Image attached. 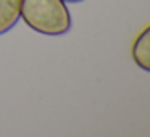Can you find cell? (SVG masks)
Wrapping results in <instances>:
<instances>
[{
  "label": "cell",
  "instance_id": "cell-1",
  "mask_svg": "<svg viewBox=\"0 0 150 137\" xmlns=\"http://www.w3.org/2000/svg\"><path fill=\"white\" fill-rule=\"evenodd\" d=\"M21 18L44 36H63L71 29V15L63 0H21Z\"/></svg>",
  "mask_w": 150,
  "mask_h": 137
},
{
  "label": "cell",
  "instance_id": "cell-2",
  "mask_svg": "<svg viewBox=\"0 0 150 137\" xmlns=\"http://www.w3.org/2000/svg\"><path fill=\"white\" fill-rule=\"evenodd\" d=\"M131 55L140 69L150 73V24L136 37Z\"/></svg>",
  "mask_w": 150,
  "mask_h": 137
},
{
  "label": "cell",
  "instance_id": "cell-3",
  "mask_svg": "<svg viewBox=\"0 0 150 137\" xmlns=\"http://www.w3.org/2000/svg\"><path fill=\"white\" fill-rule=\"evenodd\" d=\"M21 18V0H0V36L16 26Z\"/></svg>",
  "mask_w": 150,
  "mask_h": 137
},
{
  "label": "cell",
  "instance_id": "cell-4",
  "mask_svg": "<svg viewBox=\"0 0 150 137\" xmlns=\"http://www.w3.org/2000/svg\"><path fill=\"white\" fill-rule=\"evenodd\" d=\"M63 2H68V4H78V2H82V0H63Z\"/></svg>",
  "mask_w": 150,
  "mask_h": 137
}]
</instances>
